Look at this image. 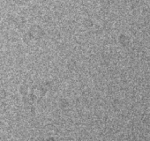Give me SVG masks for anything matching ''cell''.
<instances>
[{
  "label": "cell",
  "instance_id": "cell-2",
  "mask_svg": "<svg viewBox=\"0 0 150 141\" xmlns=\"http://www.w3.org/2000/svg\"><path fill=\"white\" fill-rule=\"evenodd\" d=\"M13 1L14 2V3H16L17 5H25V4H27L29 0H13Z\"/></svg>",
  "mask_w": 150,
  "mask_h": 141
},
{
  "label": "cell",
  "instance_id": "cell-1",
  "mask_svg": "<svg viewBox=\"0 0 150 141\" xmlns=\"http://www.w3.org/2000/svg\"><path fill=\"white\" fill-rule=\"evenodd\" d=\"M28 35L30 36V38H34V39H40L41 37H42L43 35V31L42 29L39 27V26H33L30 30L28 31Z\"/></svg>",
  "mask_w": 150,
  "mask_h": 141
}]
</instances>
